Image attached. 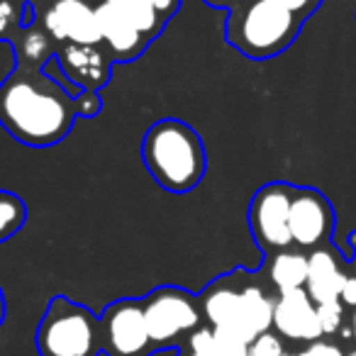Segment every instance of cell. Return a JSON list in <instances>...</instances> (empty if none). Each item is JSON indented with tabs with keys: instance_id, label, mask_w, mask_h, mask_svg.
Listing matches in <instances>:
<instances>
[{
	"instance_id": "6da1fadb",
	"label": "cell",
	"mask_w": 356,
	"mask_h": 356,
	"mask_svg": "<svg viewBox=\"0 0 356 356\" xmlns=\"http://www.w3.org/2000/svg\"><path fill=\"white\" fill-rule=\"evenodd\" d=\"M76 95L44 71L17 69L0 83V124L25 147H54L71 132Z\"/></svg>"
},
{
	"instance_id": "7a4b0ae2",
	"label": "cell",
	"mask_w": 356,
	"mask_h": 356,
	"mask_svg": "<svg viewBox=\"0 0 356 356\" xmlns=\"http://www.w3.org/2000/svg\"><path fill=\"white\" fill-rule=\"evenodd\" d=\"M142 161L149 176L173 195H186L208 171L205 144L198 129L176 118H163L142 139Z\"/></svg>"
},
{
	"instance_id": "3957f363",
	"label": "cell",
	"mask_w": 356,
	"mask_h": 356,
	"mask_svg": "<svg viewBox=\"0 0 356 356\" xmlns=\"http://www.w3.org/2000/svg\"><path fill=\"white\" fill-rule=\"evenodd\" d=\"M298 15L271 0H239L225 20V40L252 61H266L283 54L302 30Z\"/></svg>"
},
{
	"instance_id": "277c9868",
	"label": "cell",
	"mask_w": 356,
	"mask_h": 356,
	"mask_svg": "<svg viewBox=\"0 0 356 356\" xmlns=\"http://www.w3.org/2000/svg\"><path fill=\"white\" fill-rule=\"evenodd\" d=\"M42 356H98L103 351L100 317L64 296L51 298L37 330Z\"/></svg>"
},
{
	"instance_id": "5b68a950",
	"label": "cell",
	"mask_w": 356,
	"mask_h": 356,
	"mask_svg": "<svg viewBox=\"0 0 356 356\" xmlns=\"http://www.w3.org/2000/svg\"><path fill=\"white\" fill-rule=\"evenodd\" d=\"M296 186L273 181L254 193L249 203V229L254 242L259 244L264 254L281 252L293 247L291 237V200Z\"/></svg>"
},
{
	"instance_id": "8992f818",
	"label": "cell",
	"mask_w": 356,
	"mask_h": 356,
	"mask_svg": "<svg viewBox=\"0 0 356 356\" xmlns=\"http://www.w3.org/2000/svg\"><path fill=\"white\" fill-rule=\"evenodd\" d=\"M144 320L154 346L171 344L186 332L198 330L200 307L188 291L176 286H161L142 300Z\"/></svg>"
},
{
	"instance_id": "52a82bcc",
	"label": "cell",
	"mask_w": 356,
	"mask_h": 356,
	"mask_svg": "<svg viewBox=\"0 0 356 356\" xmlns=\"http://www.w3.org/2000/svg\"><path fill=\"white\" fill-rule=\"evenodd\" d=\"M337 215L332 208L330 198L317 188H302L293 191L291 200V237L293 247L300 252H315L320 247H327L334 232Z\"/></svg>"
},
{
	"instance_id": "ba28073f",
	"label": "cell",
	"mask_w": 356,
	"mask_h": 356,
	"mask_svg": "<svg viewBox=\"0 0 356 356\" xmlns=\"http://www.w3.org/2000/svg\"><path fill=\"white\" fill-rule=\"evenodd\" d=\"M100 332H103V349L108 356H147L154 346L144 320L142 300H115L100 315Z\"/></svg>"
},
{
	"instance_id": "9c48e42d",
	"label": "cell",
	"mask_w": 356,
	"mask_h": 356,
	"mask_svg": "<svg viewBox=\"0 0 356 356\" xmlns=\"http://www.w3.org/2000/svg\"><path fill=\"white\" fill-rule=\"evenodd\" d=\"M37 22L49 32V37L59 47L103 44L98 13L88 0H51L37 13Z\"/></svg>"
},
{
	"instance_id": "30bf717a",
	"label": "cell",
	"mask_w": 356,
	"mask_h": 356,
	"mask_svg": "<svg viewBox=\"0 0 356 356\" xmlns=\"http://www.w3.org/2000/svg\"><path fill=\"white\" fill-rule=\"evenodd\" d=\"M56 66L61 74L69 79L71 86L83 93H100L105 83L110 81V66L113 59L108 56L103 44L81 47V44H64L56 49Z\"/></svg>"
},
{
	"instance_id": "8fae6325",
	"label": "cell",
	"mask_w": 356,
	"mask_h": 356,
	"mask_svg": "<svg viewBox=\"0 0 356 356\" xmlns=\"http://www.w3.org/2000/svg\"><path fill=\"white\" fill-rule=\"evenodd\" d=\"M273 327L278 334L296 341H317L322 337L317 305L305 288L278 293L273 302Z\"/></svg>"
},
{
	"instance_id": "7c38bea8",
	"label": "cell",
	"mask_w": 356,
	"mask_h": 356,
	"mask_svg": "<svg viewBox=\"0 0 356 356\" xmlns=\"http://www.w3.org/2000/svg\"><path fill=\"white\" fill-rule=\"evenodd\" d=\"M100 22V37H103V47L113 64H127V61H137L139 56L147 51L152 42L122 15L115 6H110L108 0L95 6Z\"/></svg>"
},
{
	"instance_id": "4fadbf2b",
	"label": "cell",
	"mask_w": 356,
	"mask_h": 356,
	"mask_svg": "<svg viewBox=\"0 0 356 356\" xmlns=\"http://www.w3.org/2000/svg\"><path fill=\"white\" fill-rule=\"evenodd\" d=\"M349 271L341 264V257L334 247H320L307 254V283L305 291L315 305L339 300Z\"/></svg>"
},
{
	"instance_id": "5bb4252c",
	"label": "cell",
	"mask_w": 356,
	"mask_h": 356,
	"mask_svg": "<svg viewBox=\"0 0 356 356\" xmlns=\"http://www.w3.org/2000/svg\"><path fill=\"white\" fill-rule=\"evenodd\" d=\"M273 302L268 293L257 283H247L239 291V305L229 330H234L239 337L252 344L259 334L268 332L273 327Z\"/></svg>"
},
{
	"instance_id": "9a60e30c",
	"label": "cell",
	"mask_w": 356,
	"mask_h": 356,
	"mask_svg": "<svg viewBox=\"0 0 356 356\" xmlns=\"http://www.w3.org/2000/svg\"><path fill=\"white\" fill-rule=\"evenodd\" d=\"M13 51H15V66L17 69H30V71H44V66L49 61H54L56 56V44L49 37V32L35 22V25H27L13 37L10 42Z\"/></svg>"
},
{
	"instance_id": "2e32d148",
	"label": "cell",
	"mask_w": 356,
	"mask_h": 356,
	"mask_svg": "<svg viewBox=\"0 0 356 356\" xmlns=\"http://www.w3.org/2000/svg\"><path fill=\"white\" fill-rule=\"evenodd\" d=\"M268 264V281L276 288L278 293L298 291V288H305L307 283V252L291 247L281 249V252L266 254Z\"/></svg>"
},
{
	"instance_id": "e0dca14e",
	"label": "cell",
	"mask_w": 356,
	"mask_h": 356,
	"mask_svg": "<svg viewBox=\"0 0 356 356\" xmlns=\"http://www.w3.org/2000/svg\"><path fill=\"white\" fill-rule=\"evenodd\" d=\"M239 291H242V286H234L229 276L218 278L213 286L205 288L203 298H200V310H203L205 320L210 322V327L232 325L239 305Z\"/></svg>"
},
{
	"instance_id": "ac0fdd59",
	"label": "cell",
	"mask_w": 356,
	"mask_h": 356,
	"mask_svg": "<svg viewBox=\"0 0 356 356\" xmlns=\"http://www.w3.org/2000/svg\"><path fill=\"white\" fill-rule=\"evenodd\" d=\"M110 6H115L149 42H154L168 25L154 8V0H108Z\"/></svg>"
},
{
	"instance_id": "d6986e66",
	"label": "cell",
	"mask_w": 356,
	"mask_h": 356,
	"mask_svg": "<svg viewBox=\"0 0 356 356\" xmlns=\"http://www.w3.org/2000/svg\"><path fill=\"white\" fill-rule=\"evenodd\" d=\"M27 222V205L20 195L0 188V244L15 237Z\"/></svg>"
},
{
	"instance_id": "ffe728a7",
	"label": "cell",
	"mask_w": 356,
	"mask_h": 356,
	"mask_svg": "<svg viewBox=\"0 0 356 356\" xmlns=\"http://www.w3.org/2000/svg\"><path fill=\"white\" fill-rule=\"evenodd\" d=\"M27 0H0V42H13V37L25 27Z\"/></svg>"
},
{
	"instance_id": "44dd1931",
	"label": "cell",
	"mask_w": 356,
	"mask_h": 356,
	"mask_svg": "<svg viewBox=\"0 0 356 356\" xmlns=\"http://www.w3.org/2000/svg\"><path fill=\"white\" fill-rule=\"evenodd\" d=\"M215 354L213 356H249V341L229 327H213Z\"/></svg>"
},
{
	"instance_id": "7402d4cb",
	"label": "cell",
	"mask_w": 356,
	"mask_h": 356,
	"mask_svg": "<svg viewBox=\"0 0 356 356\" xmlns=\"http://www.w3.org/2000/svg\"><path fill=\"white\" fill-rule=\"evenodd\" d=\"M317 320H320L322 334H334L344 322V305L339 300L320 302L317 305Z\"/></svg>"
},
{
	"instance_id": "603a6c76",
	"label": "cell",
	"mask_w": 356,
	"mask_h": 356,
	"mask_svg": "<svg viewBox=\"0 0 356 356\" xmlns=\"http://www.w3.org/2000/svg\"><path fill=\"white\" fill-rule=\"evenodd\" d=\"M188 349H191V354L213 356L215 354V334H213V327H198V330L191 332V337H188Z\"/></svg>"
},
{
	"instance_id": "cb8c5ba5",
	"label": "cell",
	"mask_w": 356,
	"mask_h": 356,
	"mask_svg": "<svg viewBox=\"0 0 356 356\" xmlns=\"http://www.w3.org/2000/svg\"><path fill=\"white\" fill-rule=\"evenodd\" d=\"M283 354V344L276 334L271 332H264L257 339L249 344V356H281Z\"/></svg>"
},
{
	"instance_id": "d4e9b609",
	"label": "cell",
	"mask_w": 356,
	"mask_h": 356,
	"mask_svg": "<svg viewBox=\"0 0 356 356\" xmlns=\"http://www.w3.org/2000/svg\"><path fill=\"white\" fill-rule=\"evenodd\" d=\"M271 3H276V6L286 8L288 13H293V15H298L300 20H307V17L312 15V13L320 8L322 0H271Z\"/></svg>"
},
{
	"instance_id": "484cf974",
	"label": "cell",
	"mask_w": 356,
	"mask_h": 356,
	"mask_svg": "<svg viewBox=\"0 0 356 356\" xmlns=\"http://www.w3.org/2000/svg\"><path fill=\"white\" fill-rule=\"evenodd\" d=\"M100 95L98 93H88V90H83V93L76 98V110H79V118H95V115L100 113Z\"/></svg>"
},
{
	"instance_id": "4316f807",
	"label": "cell",
	"mask_w": 356,
	"mask_h": 356,
	"mask_svg": "<svg viewBox=\"0 0 356 356\" xmlns=\"http://www.w3.org/2000/svg\"><path fill=\"white\" fill-rule=\"evenodd\" d=\"M298 356H344L341 354V349L337 344H332V341H310V346H307L305 351H300Z\"/></svg>"
},
{
	"instance_id": "83f0119b",
	"label": "cell",
	"mask_w": 356,
	"mask_h": 356,
	"mask_svg": "<svg viewBox=\"0 0 356 356\" xmlns=\"http://www.w3.org/2000/svg\"><path fill=\"white\" fill-rule=\"evenodd\" d=\"M339 302L344 307L356 310V273H349V276H346L344 288H341V296H339Z\"/></svg>"
},
{
	"instance_id": "f1b7e54d",
	"label": "cell",
	"mask_w": 356,
	"mask_h": 356,
	"mask_svg": "<svg viewBox=\"0 0 356 356\" xmlns=\"http://www.w3.org/2000/svg\"><path fill=\"white\" fill-rule=\"evenodd\" d=\"M203 3L210 8H220V10H232L239 0H203Z\"/></svg>"
},
{
	"instance_id": "f546056e",
	"label": "cell",
	"mask_w": 356,
	"mask_h": 356,
	"mask_svg": "<svg viewBox=\"0 0 356 356\" xmlns=\"http://www.w3.org/2000/svg\"><path fill=\"white\" fill-rule=\"evenodd\" d=\"M47 3H51V0H27V6H32V8H35L37 13H40L42 8L47 6Z\"/></svg>"
},
{
	"instance_id": "4dcf8cb0",
	"label": "cell",
	"mask_w": 356,
	"mask_h": 356,
	"mask_svg": "<svg viewBox=\"0 0 356 356\" xmlns=\"http://www.w3.org/2000/svg\"><path fill=\"white\" fill-rule=\"evenodd\" d=\"M6 320V298H3V291H0V325Z\"/></svg>"
},
{
	"instance_id": "1f68e13d",
	"label": "cell",
	"mask_w": 356,
	"mask_h": 356,
	"mask_svg": "<svg viewBox=\"0 0 356 356\" xmlns=\"http://www.w3.org/2000/svg\"><path fill=\"white\" fill-rule=\"evenodd\" d=\"M351 332H354V339H356V310H354V315H351Z\"/></svg>"
},
{
	"instance_id": "d6a6232c",
	"label": "cell",
	"mask_w": 356,
	"mask_h": 356,
	"mask_svg": "<svg viewBox=\"0 0 356 356\" xmlns=\"http://www.w3.org/2000/svg\"><path fill=\"white\" fill-rule=\"evenodd\" d=\"M351 244H354V249H356V234H351ZM354 266H356V254H354Z\"/></svg>"
},
{
	"instance_id": "836d02e7",
	"label": "cell",
	"mask_w": 356,
	"mask_h": 356,
	"mask_svg": "<svg viewBox=\"0 0 356 356\" xmlns=\"http://www.w3.org/2000/svg\"><path fill=\"white\" fill-rule=\"evenodd\" d=\"M281 356H298V354H286V351H283V354Z\"/></svg>"
},
{
	"instance_id": "e575fe53",
	"label": "cell",
	"mask_w": 356,
	"mask_h": 356,
	"mask_svg": "<svg viewBox=\"0 0 356 356\" xmlns=\"http://www.w3.org/2000/svg\"><path fill=\"white\" fill-rule=\"evenodd\" d=\"M346 356H356V349H354V351H351V354H346Z\"/></svg>"
},
{
	"instance_id": "d590c367",
	"label": "cell",
	"mask_w": 356,
	"mask_h": 356,
	"mask_svg": "<svg viewBox=\"0 0 356 356\" xmlns=\"http://www.w3.org/2000/svg\"><path fill=\"white\" fill-rule=\"evenodd\" d=\"M188 356H198V354H188Z\"/></svg>"
}]
</instances>
